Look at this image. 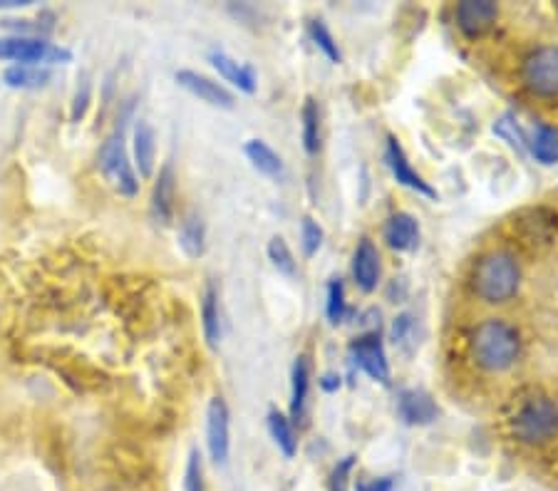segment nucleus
<instances>
[{"instance_id": "obj_1", "label": "nucleus", "mask_w": 558, "mask_h": 491, "mask_svg": "<svg viewBox=\"0 0 558 491\" xmlns=\"http://www.w3.org/2000/svg\"><path fill=\"white\" fill-rule=\"evenodd\" d=\"M472 355L482 370H509L521 355L519 333L504 320H484L472 335Z\"/></svg>"}, {"instance_id": "obj_2", "label": "nucleus", "mask_w": 558, "mask_h": 491, "mask_svg": "<svg viewBox=\"0 0 558 491\" xmlns=\"http://www.w3.org/2000/svg\"><path fill=\"white\" fill-rule=\"evenodd\" d=\"M474 291L487 303H506L519 293L521 266L511 253H487L474 268Z\"/></svg>"}, {"instance_id": "obj_3", "label": "nucleus", "mask_w": 558, "mask_h": 491, "mask_svg": "<svg viewBox=\"0 0 558 491\" xmlns=\"http://www.w3.org/2000/svg\"><path fill=\"white\" fill-rule=\"evenodd\" d=\"M516 439L526 447H546L558 439V407L549 397L534 395L516 410L514 417Z\"/></svg>"}, {"instance_id": "obj_4", "label": "nucleus", "mask_w": 558, "mask_h": 491, "mask_svg": "<svg viewBox=\"0 0 558 491\" xmlns=\"http://www.w3.org/2000/svg\"><path fill=\"white\" fill-rule=\"evenodd\" d=\"M521 80L534 95L558 97V45L531 50L521 65Z\"/></svg>"}, {"instance_id": "obj_5", "label": "nucleus", "mask_w": 558, "mask_h": 491, "mask_svg": "<svg viewBox=\"0 0 558 491\" xmlns=\"http://www.w3.org/2000/svg\"><path fill=\"white\" fill-rule=\"evenodd\" d=\"M100 169L105 174V179L120 191L122 196H134L139 189L137 174H134L132 164H129L127 147H124V134L122 129L112 132L105 139L100 149Z\"/></svg>"}, {"instance_id": "obj_6", "label": "nucleus", "mask_w": 558, "mask_h": 491, "mask_svg": "<svg viewBox=\"0 0 558 491\" xmlns=\"http://www.w3.org/2000/svg\"><path fill=\"white\" fill-rule=\"evenodd\" d=\"M0 60H13L20 65H55V62H70L72 53L60 45L48 43L40 38H25V35H15V38L0 40Z\"/></svg>"}, {"instance_id": "obj_7", "label": "nucleus", "mask_w": 558, "mask_h": 491, "mask_svg": "<svg viewBox=\"0 0 558 491\" xmlns=\"http://www.w3.org/2000/svg\"><path fill=\"white\" fill-rule=\"evenodd\" d=\"M206 447L214 464H226L231 447L229 434V407L221 397H214L206 410Z\"/></svg>"}, {"instance_id": "obj_8", "label": "nucleus", "mask_w": 558, "mask_h": 491, "mask_svg": "<svg viewBox=\"0 0 558 491\" xmlns=\"http://www.w3.org/2000/svg\"><path fill=\"white\" fill-rule=\"evenodd\" d=\"M177 82L184 87V90H189L191 95L204 100L206 105L224 107V110H231V107L236 105L234 95H231L224 85H219V82H214L211 77L199 75V72L194 70H179Z\"/></svg>"}, {"instance_id": "obj_9", "label": "nucleus", "mask_w": 558, "mask_h": 491, "mask_svg": "<svg viewBox=\"0 0 558 491\" xmlns=\"http://www.w3.org/2000/svg\"><path fill=\"white\" fill-rule=\"evenodd\" d=\"M496 5L492 0H464L457 5V25L464 35L477 38L484 35L496 23Z\"/></svg>"}, {"instance_id": "obj_10", "label": "nucleus", "mask_w": 558, "mask_h": 491, "mask_svg": "<svg viewBox=\"0 0 558 491\" xmlns=\"http://www.w3.org/2000/svg\"><path fill=\"white\" fill-rule=\"evenodd\" d=\"M385 159H387V167H390L392 177L397 179V184L407 186V189H412V191H420V194L430 196V199H434V196H437V191H434L432 186L427 184L425 179H422L420 174H417L415 169L410 167V162H407L405 152H402V147H400V144H397L395 137L387 139Z\"/></svg>"}, {"instance_id": "obj_11", "label": "nucleus", "mask_w": 558, "mask_h": 491, "mask_svg": "<svg viewBox=\"0 0 558 491\" xmlns=\"http://www.w3.org/2000/svg\"><path fill=\"white\" fill-rule=\"evenodd\" d=\"M350 353H353L355 363L368 372L370 377H375L380 382L390 380V365H387L385 350H382V343L377 335H365V338L355 340Z\"/></svg>"}, {"instance_id": "obj_12", "label": "nucleus", "mask_w": 558, "mask_h": 491, "mask_svg": "<svg viewBox=\"0 0 558 491\" xmlns=\"http://www.w3.org/2000/svg\"><path fill=\"white\" fill-rule=\"evenodd\" d=\"M209 60L226 82L239 87V90L246 92V95H253V92H256V75H253L251 67L244 65V62L234 60L231 55L221 53V50H211Z\"/></svg>"}, {"instance_id": "obj_13", "label": "nucleus", "mask_w": 558, "mask_h": 491, "mask_svg": "<svg viewBox=\"0 0 558 491\" xmlns=\"http://www.w3.org/2000/svg\"><path fill=\"white\" fill-rule=\"evenodd\" d=\"M397 410H400L402 420L407 425H430L437 417V405L427 392L422 390H405L397 402Z\"/></svg>"}, {"instance_id": "obj_14", "label": "nucleus", "mask_w": 558, "mask_h": 491, "mask_svg": "<svg viewBox=\"0 0 558 491\" xmlns=\"http://www.w3.org/2000/svg\"><path fill=\"white\" fill-rule=\"evenodd\" d=\"M353 276L355 283H358L365 293L375 291L377 278H380V256H377V248L372 246V241L368 239L360 241V246L355 248Z\"/></svg>"}, {"instance_id": "obj_15", "label": "nucleus", "mask_w": 558, "mask_h": 491, "mask_svg": "<svg viewBox=\"0 0 558 491\" xmlns=\"http://www.w3.org/2000/svg\"><path fill=\"white\" fill-rule=\"evenodd\" d=\"M385 241L392 251H412L420 241V226L410 214H392L385 224Z\"/></svg>"}, {"instance_id": "obj_16", "label": "nucleus", "mask_w": 558, "mask_h": 491, "mask_svg": "<svg viewBox=\"0 0 558 491\" xmlns=\"http://www.w3.org/2000/svg\"><path fill=\"white\" fill-rule=\"evenodd\" d=\"M152 214L159 224H169L174 216V169L172 164H164L159 172L157 186L152 196Z\"/></svg>"}, {"instance_id": "obj_17", "label": "nucleus", "mask_w": 558, "mask_h": 491, "mask_svg": "<svg viewBox=\"0 0 558 491\" xmlns=\"http://www.w3.org/2000/svg\"><path fill=\"white\" fill-rule=\"evenodd\" d=\"M154 154H157V144H154L152 124L139 120L137 127H134V164H137L139 174L144 179L152 177Z\"/></svg>"}, {"instance_id": "obj_18", "label": "nucleus", "mask_w": 558, "mask_h": 491, "mask_svg": "<svg viewBox=\"0 0 558 491\" xmlns=\"http://www.w3.org/2000/svg\"><path fill=\"white\" fill-rule=\"evenodd\" d=\"M50 72L38 65H13L5 70L3 82L13 90H40L48 85Z\"/></svg>"}, {"instance_id": "obj_19", "label": "nucleus", "mask_w": 558, "mask_h": 491, "mask_svg": "<svg viewBox=\"0 0 558 491\" xmlns=\"http://www.w3.org/2000/svg\"><path fill=\"white\" fill-rule=\"evenodd\" d=\"M291 380H293V385H291V417H293V422H301L303 412H306L308 385H310V368H308L306 355H301V358L293 363Z\"/></svg>"}, {"instance_id": "obj_20", "label": "nucleus", "mask_w": 558, "mask_h": 491, "mask_svg": "<svg viewBox=\"0 0 558 491\" xmlns=\"http://www.w3.org/2000/svg\"><path fill=\"white\" fill-rule=\"evenodd\" d=\"M201 325H204V338L209 348H216L221 340V313H219V296L216 288L206 286L204 298H201Z\"/></svg>"}, {"instance_id": "obj_21", "label": "nucleus", "mask_w": 558, "mask_h": 491, "mask_svg": "<svg viewBox=\"0 0 558 491\" xmlns=\"http://www.w3.org/2000/svg\"><path fill=\"white\" fill-rule=\"evenodd\" d=\"M244 152H246L248 162H251L258 172L266 174V177L276 179L283 174L281 157H278V154L273 152L266 142H261V139H251V142H246Z\"/></svg>"}, {"instance_id": "obj_22", "label": "nucleus", "mask_w": 558, "mask_h": 491, "mask_svg": "<svg viewBox=\"0 0 558 491\" xmlns=\"http://www.w3.org/2000/svg\"><path fill=\"white\" fill-rule=\"evenodd\" d=\"M179 246L189 258H199L206 248V229L201 216L186 214L179 226Z\"/></svg>"}, {"instance_id": "obj_23", "label": "nucleus", "mask_w": 558, "mask_h": 491, "mask_svg": "<svg viewBox=\"0 0 558 491\" xmlns=\"http://www.w3.org/2000/svg\"><path fill=\"white\" fill-rule=\"evenodd\" d=\"M268 430H271L273 442L278 444V449H281L286 457H293V454H296L298 439H296V432H293L291 420H288L286 415H281L278 410L268 412Z\"/></svg>"}, {"instance_id": "obj_24", "label": "nucleus", "mask_w": 558, "mask_h": 491, "mask_svg": "<svg viewBox=\"0 0 558 491\" xmlns=\"http://www.w3.org/2000/svg\"><path fill=\"white\" fill-rule=\"evenodd\" d=\"M531 154L539 159L541 164H558V132L556 129L539 124L534 129V139L529 142Z\"/></svg>"}, {"instance_id": "obj_25", "label": "nucleus", "mask_w": 558, "mask_h": 491, "mask_svg": "<svg viewBox=\"0 0 558 491\" xmlns=\"http://www.w3.org/2000/svg\"><path fill=\"white\" fill-rule=\"evenodd\" d=\"M303 147L308 154H315L320 149V115L318 102L308 97L303 105Z\"/></svg>"}, {"instance_id": "obj_26", "label": "nucleus", "mask_w": 558, "mask_h": 491, "mask_svg": "<svg viewBox=\"0 0 558 491\" xmlns=\"http://www.w3.org/2000/svg\"><path fill=\"white\" fill-rule=\"evenodd\" d=\"M494 134H496V137L504 139V142L509 144V147L514 149V152L526 154V147H529V142H526L524 132H521V127H519V124H516L514 115L499 117V120H496V124H494Z\"/></svg>"}, {"instance_id": "obj_27", "label": "nucleus", "mask_w": 558, "mask_h": 491, "mask_svg": "<svg viewBox=\"0 0 558 491\" xmlns=\"http://www.w3.org/2000/svg\"><path fill=\"white\" fill-rule=\"evenodd\" d=\"M268 258H271V263L281 273L296 276V258H293V251L288 248L283 236H273V239L268 241Z\"/></svg>"}, {"instance_id": "obj_28", "label": "nucleus", "mask_w": 558, "mask_h": 491, "mask_svg": "<svg viewBox=\"0 0 558 491\" xmlns=\"http://www.w3.org/2000/svg\"><path fill=\"white\" fill-rule=\"evenodd\" d=\"M310 35H313V43L325 53V58L333 62L343 60V55H340L338 50V43H335V38L330 35V30L325 28L323 20H313V23H310Z\"/></svg>"}, {"instance_id": "obj_29", "label": "nucleus", "mask_w": 558, "mask_h": 491, "mask_svg": "<svg viewBox=\"0 0 558 491\" xmlns=\"http://www.w3.org/2000/svg\"><path fill=\"white\" fill-rule=\"evenodd\" d=\"M345 315V288L340 278L330 281L328 286V318L330 323H340Z\"/></svg>"}, {"instance_id": "obj_30", "label": "nucleus", "mask_w": 558, "mask_h": 491, "mask_svg": "<svg viewBox=\"0 0 558 491\" xmlns=\"http://www.w3.org/2000/svg\"><path fill=\"white\" fill-rule=\"evenodd\" d=\"M301 241H303V253H306V256H315L320 244H323V229H320L318 221H313L310 216H306L301 224Z\"/></svg>"}, {"instance_id": "obj_31", "label": "nucleus", "mask_w": 558, "mask_h": 491, "mask_svg": "<svg viewBox=\"0 0 558 491\" xmlns=\"http://www.w3.org/2000/svg\"><path fill=\"white\" fill-rule=\"evenodd\" d=\"M184 491H206L204 489V467H201V457L196 449L189 454V462H186Z\"/></svg>"}, {"instance_id": "obj_32", "label": "nucleus", "mask_w": 558, "mask_h": 491, "mask_svg": "<svg viewBox=\"0 0 558 491\" xmlns=\"http://www.w3.org/2000/svg\"><path fill=\"white\" fill-rule=\"evenodd\" d=\"M350 469H353V457L343 459L330 474V491H348L350 489Z\"/></svg>"}, {"instance_id": "obj_33", "label": "nucleus", "mask_w": 558, "mask_h": 491, "mask_svg": "<svg viewBox=\"0 0 558 491\" xmlns=\"http://www.w3.org/2000/svg\"><path fill=\"white\" fill-rule=\"evenodd\" d=\"M82 92L77 90V95H75V102H72V120H80L82 115H85V110H87V100H90V80L87 77H82Z\"/></svg>"}, {"instance_id": "obj_34", "label": "nucleus", "mask_w": 558, "mask_h": 491, "mask_svg": "<svg viewBox=\"0 0 558 491\" xmlns=\"http://www.w3.org/2000/svg\"><path fill=\"white\" fill-rule=\"evenodd\" d=\"M392 479L390 477H382V479H375V482H363L358 484V491H392Z\"/></svg>"}, {"instance_id": "obj_35", "label": "nucleus", "mask_w": 558, "mask_h": 491, "mask_svg": "<svg viewBox=\"0 0 558 491\" xmlns=\"http://www.w3.org/2000/svg\"><path fill=\"white\" fill-rule=\"evenodd\" d=\"M30 5V0H0V10L3 8H25Z\"/></svg>"}]
</instances>
